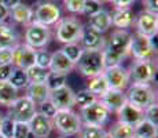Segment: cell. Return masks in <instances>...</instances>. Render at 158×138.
I'll use <instances>...</instances> for the list:
<instances>
[{"instance_id": "obj_1", "label": "cell", "mask_w": 158, "mask_h": 138, "mask_svg": "<svg viewBox=\"0 0 158 138\" xmlns=\"http://www.w3.org/2000/svg\"><path fill=\"white\" fill-rule=\"evenodd\" d=\"M131 33L127 29H117L106 40L103 50V62L105 69L110 66L121 65V61L127 54H129Z\"/></svg>"}, {"instance_id": "obj_2", "label": "cell", "mask_w": 158, "mask_h": 138, "mask_svg": "<svg viewBox=\"0 0 158 138\" xmlns=\"http://www.w3.org/2000/svg\"><path fill=\"white\" fill-rule=\"evenodd\" d=\"M54 127L60 134L66 137L77 136L83 127V122L80 119V115L73 112L72 109H60L56 110L55 116L52 118Z\"/></svg>"}, {"instance_id": "obj_3", "label": "cell", "mask_w": 158, "mask_h": 138, "mask_svg": "<svg viewBox=\"0 0 158 138\" xmlns=\"http://www.w3.org/2000/svg\"><path fill=\"white\" fill-rule=\"evenodd\" d=\"M81 75L87 78H94L105 72V62H103V50H84L81 58L76 64Z\"/></svg>"}, {"instance_id": "obj_4", "label": "cell", "mask_w": 158, "mask_h": 138, "mask_svg": "<svg viewBox=\"0 0 158 138\" xmlns=\"http://www.w3.org/2000/svg\"><path fill=\"white\" fill-rule=\"evenodd\" d=\"M56 25V40L68 44V43H78L83 36L84 25L77 18H63L58 21Z\"/></svg>"}, {"instance_id": "obj_5", "label": "cell", "mask_w": 158, "mask_h": 138, "mask_svg": "<svg viewBox=\"0 0 158 138\" xmlns=\"http://www.w3.org/2000/svg\"><path fill=\"white\" fill-rule=\"evenodd\" d=\"M127 102L138 106L140 109H146L153 102H157L156 91L151 87V84H132L128 87V91L125 93Z\"/></svg>"}, {"instance_id": "obj_6", "label": "cell", "mask_w": 158, "mask_h": 138, "mask_svg": "<svg viewBox=\"0 0 158 138\" xmlns=\"http://www.w3.org/2000/svg\"><path fill=\"white\" fill-rule=\"evenodd\" d=\"M129 53L138 61H153L156 50L151 44V39L139 32L131 33Z\"/></svg>"}, {"instance_id": "obj_7", "label": "cell", "mask_w": 158, "mask_h": 138, "mask_svg": "<svg viewBox=\"0 0 158 138\" xmlns=\"http://www.w3.org/2000/svg\"><path fill=\"white\" fill-rule=\"evenodd\" d=\"M8 108L10 110L7 116H10L14 122H22V123H29L30 119L37 112V105L28 96L18 97Z\"/></svg>"}, {"instance_id": "obj_8", "label": "cell", "mask_w": 158, "mask_h": 138, "mask_svg": "<svg viewBox=\"0 0 158 138\" xmlns=\"http://www.w3.org/2000/svg\"><path fill=\"white\" fill-rule=\"evenodd\" d=\"M109 116H110V112L99 100L83 108L80 112V119L83 124L91 126H103L109 120Z\"/></svg>"}, {"instance_id": "obj_9", "label": "cell", "mask_w": 158, "mask_h": 138, "mask_svg": "<svg viewBox=\"0 0 158 138\" xmlns=\"http://www.w3.org/2000/svg\"><path fill=\"white\" fill-rule=\"evenodd\" d=\"M60 20V8L52 2H40L36 6V10L33 11V21L41 25L50 26L55 25Z\"/></svg>"}, {"instance_id": "obj_10", "label": "cell", "mask_w": 158, "mask_h": 138, "mask_svg": "<svg viewBox=\"0 0 158 138\" xmlns=\"http://www.w3.org/2000/svg\"><path fill=\"white\" fill-rule=\"evenodd\" d=\"M51 38L50 28L39 22H30L25 30V43L33 48H44Z\"/></svg>"}, {"instance_id": "obj_11", "label": "cell", "mask_w": 158, "mask_h": 138, "mask_svg": "<svg viewBox=\"0 0 158 138\" xmlns=\"http://www.w3.org/2000/svg\"><path fill=\"white\" fill-rule=\"evenodd\" d=\"M129 72V79L135 84H150L156 78V66L153 61H138L132 64Z\"/></svg>"}, {"instance_id": "obj_12", "label": "cell", "mask_w": 158, "mask_h": 138, "mask_svg": "<svg viewBox=\"0 0 158 138\" xmlns=\"http://www.w3.org/2000/svg\"><path fill=\"white\" fill-rule=\"evenodd\" d=\"M106 80H107V84L110 88H114V90H125L129 86V72L128 69H125L121 65H115V66H110V68H106L105 72Z\"/></svg>"}, {"instance_id": "obj_13", "label": "cell", "mask_w": 158, "mask_h": 138, "mask_svg": "<svg viewBox=\"0 0 158 138\" xmlns=\"http://www.w3.org/2000/svg\"><path fill=\"white\" fill-rule=\"evenodd\" d=\"M35 57H36V48L30 47L26 43L18 44L14 47L13 66L28 70L30 66L35 65Z\"/></svg>"}, {"instance_id": "obj_14", "label": "cell", "mask_w": 158, "mask_h": 138, "mask_svg": "<svg viewBox=\"0 0 158 138\" xmlns=\"http://www.w3.org/2000/svg\"><path fill=\"white\" fill-rule=\"evenodd\" d=\"M48 100L56 106L58 110L60 109H73L74 105V91L68 84L51 91Z\"/></svg>"}, {"instance_id": "obj_15", "label": "cell", "mask_w": 158, "mask_h": 138, "mask_svg": "<svg viewBox=\"0 0 158 138\" xmlns=\"http://www.w3.org/2000/svg\"><path fill=\"white\" fill-rule=\"evenodd\" d=\"M80 44L83 47V50H105L106 46V39L103 36V33L96 32L92 28H84L83 36L80 39Z\"/></svg>"}, {"instance_id": "obj_16", "label": "cell", "mask_w": 158, "mask_h": 138, "mask_svg": "<svg viewBox=\"0 0 158 138\" xmlns=\"http://www.w3.org/2000/svg\"><path fill=\"white\" fill-rule=\"evenodd\" d=\"M135 25H136V29H138L136 32L142 33L144 36H148V38H153V36L157 35V30H158V18L156 14L143 11L136 18Z\"/></svg>"}, {"instance_id": "obj_17", "label": "cell", "mask_w": 158, "mask_h": 138, "mask_svg": "<svg viewBox=\"0 0 158 138\" xmlns=\"http://www.w3.org/2000/svg\"><path fill=\"white\" fill-rule=\"evenodd\" d=\"M28 124L30 128V134L33 137H50L54 128L52 120L45 118L40 112H36Z\"/></svg>"}, {"instance_id": "obj_18", "label": "cell", "mask_w": 158, "mask_h": 138, "mask_svg": "<svg viewBox=\"0 0 158 138\" xmlns=\"http://www.w3.org/2000/svg\"><path fill=\"white\" fill-rule=\"evenodd\" d=\"M99 101L107 108L109 112L117 113L120 108L127 102L125 93L123 90H114V88H109L105 94L99 97Z\"/></svg>"}, {"instance_id": "obj_19", "label": "cell", "mask_w": 158, "mask_h": 138, "mask_svg": "<svg viewBox=\"0 0 158 138\" xmlns=\"http://www.w3.org/2000/svg\"><path fill=\"white\" fill-rule=\"evenodd\" d=\"M118 122H123L125 124H129L132 127H135L142 119H144L143 109L138 108V106L132 105L129 102H125L117 112Z\"/></svg>"}, {"instance_id": "obj_20", "label": "cell", "mask_w": 158, "mask_h": 138, "mask_svg": "<svg viewBox=\"0 0 158 138\" xmlns=\"http://www.w3.org/2000/svg\"><path fill=\"white\" fill-rule=\"evenodd\" d=\"M135 13L132 8H115V11L111 14V25H114L118 29H128L132 25H135Z\"/></svg>"}, {"instance_id": "obj_21", "label": "cell", "mask_w": 158, "mask_h": 138, "mask_svg": "<svg viewBox=\"0 0 158 138\" xmlns=\"http://www.w3.org/2000/svg\"><path fill=\"white\" fill-rule=\"evenodd\" d=\"M74 66H76L74 64H72L70 61L68 60V57L60 50L55 51V53H51V64H50V68H48L50 72L68 75Z\"/></svg>"}, {"instance_id": "obj_22", "label": "cell", "mask_w": 158, "mask_h": 138, "mask_svg": "<svg viewBox=\"0 0 158 138\" xmlns=\"http://www.w3.org/2000/svg\"><path fill=\"white\" fill-rule=\"evenodd\" d=\"M50 93L45 83H29L26 86V96H28L36 105H40L41 102L50 98Z\"/></svg>"}, {"instance_id": "obj_23", "label": "cell", "mask_w": 158, "mask_h": 138, "mask_svg": "<svg viewBox=\"0 0 158 138\" xmlns=\"http://www.w3.org/2000/svg\"><path fill=\"white\" fill-rule=\"evenodd\" d=\"M88 24H89V28L95 29L96 32L105 33L106 30L111 26V14L109 13L107 10H103V8H101V10H99L96 14L91 15Z\"/></svg>"}, {"instance_id": "obj_24", "label": "cell", "mask_w": 158, "mask_h": 138, "mask_svg": "<svg viewBox=\"0 0 158 138\" xmlns=\"http://www.w3.org/2000/svg\"><path fill=\"white\" fill-rule=\"evenodd\" d=\"M18 46V36L14 28L7 24H0V48H14Z\"/></svg>"}, {"instance_id": "obj_25", "label": "cell", "mask_w": 158, "mask_h": 138, "mask_svg": "<svg viewBox=\"0 0 158 138\" xmlns=\"http://www.w3.org/2000/svg\"><path fill=\"white\" fill-rule=\"evenodd\" d=\"M10 17L18 24L29 25L30 22H33V10L29 6L23 4V3H19L17 7L10 10Z\"/></svg>"}, {"instance_id": "obj_26", "label": "cell", "mask_w": 158, "mask_h": 138, "mask_svg": "<svg viewBox=\"0 0 158 138\" xmlns=\"http://www.w3.org/2000/svg\"><path fill=\"white\" fill-rule=\"evenodd\" d=\"M18 98V90L8 80L0 82V105L10 106Z\"/></svg>"}, {"instance_id": "obj_27", "label": "cell", "mask_w": 158, "mask_h": 138, "mask_svg": "<svg viewBox=\"0 0 158 138\" xmlns=\"http://www.w3.org/2000/svg\"><path fill=\"white\" fill-rule=\"evenodd\" d=\"M135 136L139 138H157V126L148 122L147 119H142L133 127Z\"/></svg>"}, {"instance_id": "obj_28", "label": "cell", "mask_w": 158, "mask_h": 138, "mask_svg": "<svg viewBox=\"0 0 158 138\" xmlns=\"http://www.w3.org/2000/svg\"><path fill=\"white\" fill-rule=\"evenodd\" d=\"M109 88L110 87H109L107 80H106V78H105L103 73H101V75H98V76H94V78H89L87 90H89L91 93L95 94L98 98L101 97L102 94H105Z\"/></svg>"}, {"instance_id": "obj_29", "label": "cell", "mask_w": 158, "mask_h": 138, "mask_svg": "<svg viewBox=\"0 0 158 138\" xmlns=\"http://www.w3.org/2000/svg\"><path fill=\"white\" fill-rule=\"evenodd\" d=\"M107 133L110 134L111 138H133V136H135V131H133L132 126L125 124L118 120L111 126Z\"/></svg>"}, {"instance_id": "obj_30", "label": "cell", "mask_w": 158, "mask_h": 138, "mask_svg": "<svg viewBox=\"0 0 158 138\" xmlns=\"http://www.w3.org/2000/svg\"><path fill=\"white\" fill-rule=\"evenodd\" d=\"M7 80L10 82L17 90L26 88V86L29 84V79H28V75H26V70L15 68V66L13 68V70H11V73H10Z\"/></svg>"}, {"instance_id": "obj_31", "label": "cell", "mask_w": 158, "mask_h": 138, "mask_svg": "<svg viewBox=\"0 0 158 138\" xmlns=\"http://www.w3.org/2000/svg\"><path fill=\"white\" fill-rule=\"evenodd\" d=\"M60 51H62L63 54L68 57V60L70 61L72 64H77L78 60L81 58V55H83V47H81L80 43H68V44H65L62 48H60Z\"/></svg>"}, {"instance_id": "obj_32", "label": "cell", "mask_w": 158, "mask_h": 138, "mask_svg": "<svg viewBox=\"0 0 158 138\" xmlns=\"http://www.w3.org/2000/svg\"><path fill=\"white\" fill-rule=\"evenodd\" d=\"M99 98L95 96V94H92L89 90H80L77 91V93H74V105H77L80 109L85 108V106L91 105V104H94L95 101H98Z\"/></svg>"}, {"instance_id": "obj_33", "label": "cell", "mask_w": 158, "mask_h": 138, "mask_svg": "<svg viewBox=\"0 0 158 138\" xmlns=\"http://www.w3.org/2000/svg\"><path fill=\"white\" fill-rule=\"evenodd\" d=\"M66 80H68V75H63V73H54L48 70L47 79H45V84H47L48 90L54 91L56 88L62 87V86L66 84Z\"/></svg>"}, {"instance_id": "obj_34", "label": "cell", "mask_w": 158, "mask_h": 138, "mask_svg": "<svg viewBox=\"0 0 158 138\" xmlns=\"http://www.w3.org/2000/svg\"><path fill=\"white\" fill-rule=\"evenodd\" d=\"M107 131H105L103 126H91V124H83L80 130L81 138H103Z\"/></svg>"}, {"instance_id": "obj_35", "label": "cell", "mask_w": 158, "mask_h": 138, "mask_svg": "<svg viewBox=\"0 0 158 138\" xmlns=\"http://www.w3.org/2000/svg\"><path fill=\"white\" fill-rule=\"evenodd\" d=\"M29 83H44L48 75V69H43L37 65H33L26 70Z\"/></svg>"}, {"instance_id": "obj_36", "label": "cell", "mask_w": 158, "mask_h": 138, "mask_svg": "<svg viewBox=\"0 0 158 138\" xmlns=\"http://www.w3.org/2000/svg\"><path fill=\"white\" fill-rule=\"evenodd\" d=\"M51 64V53L43 48H37L36 50V57H35V65L40 66L43 69H48Z\"/></svg>"}, {"instance_id": "obj_37", "label": "cell", "mask_w": 158, "mask_h": 138, "mask_svg": "<svg viewBox=\"0 0 158 138\" xmlns=\"http://www.w3.org/2000/svg\"><path fill=\"white\" fill-rule=\"evenodd\" d=\"M14 124H15V122L10 118V116H3L2 124H0V133H2L6 138H13Z\"/></svg>"}, {"instance_id": "obj_38", "label": "cell", "mask_w": 158, "mask_h": 138, "mask_svg": "<svg viewBox=\"0 0 158 138\" xmlns=\"http://www.w3.org/2000/svg\"><path fill=\"white\" fill-rule=\"evenodd\" d=\"M56 110H58L56 106L54 105L50 100H47V101H44V102H41L40 105H39V110H37V112H40L41 115L45 116V118H48V119H51V120H52V118L55 116Z\"/></svg>"}, {"instance_id": "obj_39", "label": "cell", "mask_w": 158, "mask_h": 138, "mask_svg": "<svg viewBox=\"0 0 158 138\" xmlns=\"http://www.w3.org/2000/svg\"><path fill=\"white\" fill-rule=\"evenodd\" d=\"M29 136H30L29 124L22 123V122H15L13 138H29Z\"/></svg>"}, {"instance_id": "obj_40", "label": "cell", "mask_w": 158, "mask_h": 138, "mask_svg": "<svg viewBox=\"0 0 158 138\" xmlns=\"http://www.w3.org/2000/svg\"><path fill=\"white\" fill-rule=\"evenodd\" d=\"M65 2V8L73 14H83L84 3L85 0H63Z\"/></svg>"}, {"instance_id": "obj_41", "label": "cell", "mask_w": 158, "mask_h": 138, "mask_svg": "<svg viewBox=\"0 0 158 138\" xmlns=\"http://www.w3.org/2000/svg\"><path fill=\"white\" fill-rule=\"evenodd\" d=\"M143 113H144V119H147V120L151 122L153 124L158 126V105H157V102H153L146 109H143Z\"/></svg>"}, {"instance_id": "obj_42", "label": "cell", "mask_w": 158, "mask_h": 138, "mask_svg": "<svg viewBox=\"0 0 158 138\" xmlns=\"http://www.w3.org/2000/svg\"><path fill=\"white\" fill-rule=\"evenodd\" d=\"M101 2H98V0H85V3H84V8H83V14H85L88 18L91 17V15L96 14L99 10H101Z\"/></svg>"}, {"instance_id": "obj_43", "label": "cell", "mask_w": 158, "mask_h": 138, "mask_svg": "<svg viewBox=\"0 0 158 138\" xmlns=\"http://www.w3.org/2000/svg\"><path fill=\"white\" fill-rule=\"evenodd\" d=\"M14 48H0V65H13Z\"/></svg>"}, {"instance_id": "obj_44", "label": "cell", "mask_w": 158, "mask_h": 138, "mask_svg": "<svg viewBox=\"0 0 158 138\" xmlns=\"http://www.w3.org/2000/svg\"><path fill=\"white\" fill-rule=\"evenodd\" d=\"M143 4L146 7V11L151 14H156L158 11V0H143Z\"/></svg>"}, {"instance_id": "obj_45", "label": "cell", "mask_w": 158, "mask_h": 138, "mask_svg": "<svg viewBox=\"0 0 158 138\" xmlns=\"http://www.w3.org/2000/svg\"><path fill=\"white\" fill-rule=\"evenodd\" d=\"M113 3L115 8H129L135 3V0H109Z\"/></svg>"}, {"instance_id": "obj_46", "label": "cell", "mask_w": 158, "mask_h": 138, "mask_svg": "<svg viewBox=\"0 0 158 138\" xmlns=\"http://www.w3.org/2000/svg\"><path fill=\"white\" fill-rule=\"evenodd\" d=\"M14 66L13 65H0V82L2 80H7L8 76H10L11 70Z\"/></svg>"}, {"instance_id": "obj_47", "label": "cell", "mask_w": 158, "mask_h": 138, "mask_svg": "<svg viewBox=\"0 0 158 138\" xmlns=\"http://www.w3.org/2000/svg\"><path fill=\"white\" fill-rule=\"evenodd\" d=\"M10 17V10L0 2V24H4Z\"/></svg>"}, {"instance_id": "obj_48", "label": "cell", "mask_w": 158, "mask_h": 138, "mask_svg": "<svg viewBox=\"0 0 158 138\" xmlns=\"http://www.w3.org/2000/svg\"><path fill=\"white\" fill-rule=\"evenodd\" d=\"M0 2H2L8 10H13L14 7H17V6L19 4V3H22L21 0H0Z\"/></svg>"}, {"instance_id": "obj_49", "label": "cell", "mask_w": 158, "mask_h": 138, "mask_svg": "<svg viewBox=\"0 0 158 138\" xmlns=\"http://www.w3.org/2000/svg\"><path fill=\"white\" fill-rule=\"evenodd\" d=\"M103 138H111V137H110V134H109V133H106V136L103 137Z\"/></svg>"}, {"instance_id": "obj_50", "label": "cell", "mask_w": 158, "mask_h": 138, "mask_svg": "<svg viewBox=\"0 0 158 138\" xmlns=\"http://www.w3.org/2000/svg\"><path fill=\"white\" fill-rule=\"evenodd\" d=\"M2 120H3V115L0 113V124H2Z\"/></svg>"}, {"instance_id": "obj_51", "label": "cell", "mask_w": 158, "mask_h": 138, "mask_svg": "<svg viewBox=\"0 0 158 138\" xmlns=\"http://www.w3.org/2000/svg\"><path fill=\"white\" fill-rule=\"evenodd\" d=\"M33 138H48V137H33Z\"/></svg>"}, {"instance_id": "obj_52", "label": "cell", "mask_w": 158, "mask_h": 138, "mask_svg": "<svg viewBox=\"0 0 158 138\" xmlns=\"http://www.w3.org/2000/svg\"><path fill=\"white\" fill-rule=\"evenodd\" d=\"M0 138H6V137H4V136H3V134H2V133H0Z\"/></svg>"}, {"instance_id": "obj_53", "label": "cell", "mask_w": 158, "mask_h": 138, "mask_svg": "<svg viewBox=\"0 0 158 138\" xmlns=\"http://www.w3.org/2000/svg\"><path fill=\"white\" fill-rule=\"evenodd\" d=\"M98 2H109V0H98Z\"/></svg>"}, {"instance_id": "obj_54", "label": "cell", "mask_w": 158, "mask_h": 138, "mask_svg": "<svg viewBox=\"0 0 158 138\" xmlns=\"http://www.w3.org/2000/svg\"><path fill=\"white\" fill-rule=\"evenodd\" d=\"M133 138H139V137H136V136H133Z\"/></svg>"}, {"instance_id": "obj_55", "label": "cell", "mask_w": 158, "mask_h": 138, "mask_svg": "<svg viewBox=\"0 0 158 138\" xmlns=\"http://www.w3.org/2000/svg\"><path fill=\"white\" fill-rule=\"evenodd\" d=\"M58 138H65V137H58Z\"/></svg>"}]
</instances>
